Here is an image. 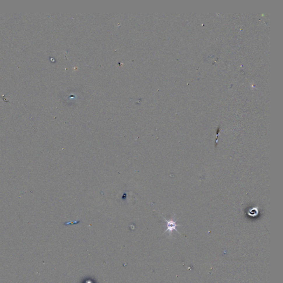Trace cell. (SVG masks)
<instances>
[{
    "mask_svg": "<svg viewBox=\"0 0 283 283\" xmlns=\"http://www.w3.org/2000/svg\"><path fill=\"white\" fill-rule=\"evenodd\" d=\"M163 217V219L166 221V227H167V228L166 230V231L164 232V233H166V232H168L169 235H171L172 233H173V231L175 230L177 233H179L180 234V233L178 232V231L176 229V227L177 226H181V225L177 224H176L177 219V220H174L175 215H174L173 217L171 219H170V220H167L164 217Z\"/></svg>",
    "mask_w": 283,
    "mask_h": 283,
    "instance_id": "obj_1",
    "label": "cell"
},
{
    "mask_svg": "<svg viewBox=\"0 0 283 283\" xmlns=\"http://www.w3.org/2000/svg\"><path fill=\"white\" fill-rule=\"evenodd\" d=\"M248 214H249V216H252V217L256 216L258 214V207L257 208H254L251 210H250L249 211Z\"/></svg>",
    "mask_w": 283,
    "mask_h": 283,
    "instance_id": "obj_2",
    "label": "cell"
}]
</instances>
